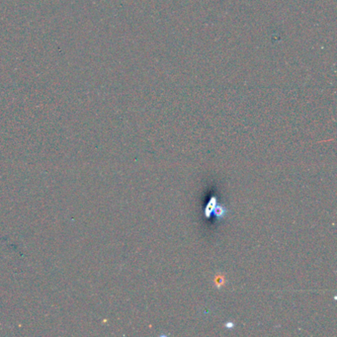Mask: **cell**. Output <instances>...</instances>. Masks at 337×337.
Masks as SVG:
<instances>
[{
	"instance_id": "6da1fadb",
	"label": "cell",
	"mask_w": 337,
	"mask_h": 337,
	"mask_svg": "<svg viewBox=\"0 0 337 337\" xmlns=\"http://www.w3.org/2000/svg\"><path fill=\"white\" fill-rule=\"evenodd\" d=\"M216 284H217L218 287H221V285L224 284V279H223V277H221V276L217 277V279H216Z\"/></svg>"
}]
</instances>
